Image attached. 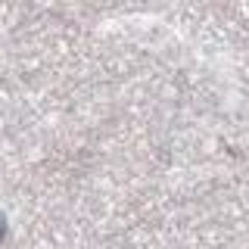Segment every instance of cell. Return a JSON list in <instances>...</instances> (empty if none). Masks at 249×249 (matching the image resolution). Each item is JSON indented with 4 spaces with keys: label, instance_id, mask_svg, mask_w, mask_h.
<instances>
[{
    "label": "cell",
    "instance_id": "1",
    "mask_svg": "<svg viewBox=\"0 0 249 249\" xmlns=\"http://www.w3.org/2000/svg\"><path fill=\"white\" fill-rule=\"evenodd\" d=\"M3 231H6V228H3V218H0V237H3Z\"/></svg>",
    "mask_w": 249,
    "mask_h": 249
}]
</instances>
